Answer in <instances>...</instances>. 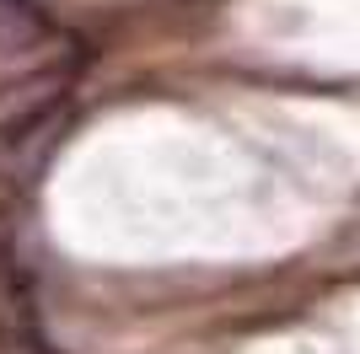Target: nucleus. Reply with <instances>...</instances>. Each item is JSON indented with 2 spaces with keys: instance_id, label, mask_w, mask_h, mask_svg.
Wrapping results in <instances>:
<instances>
[{
  "instance_id": "nucleus-1",
  "label": "nucleus",
  "mask_w": 360,
  "mask_h": 354,
  "mask_svg": "<svg viewBox=\"0 0 360 354\" xmlns=\"http://www.w3.org/2000/svg\"><path fill=\"white\" fill-rule=\"evenodd\" d=\"M75 44L32 0H0V140H49L75 91Z\"/></svg>"
}]
</instances>
